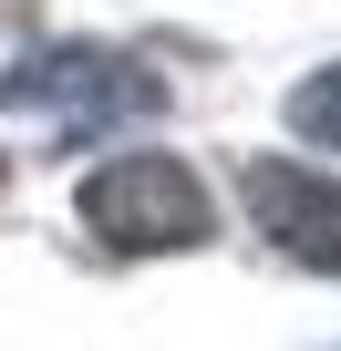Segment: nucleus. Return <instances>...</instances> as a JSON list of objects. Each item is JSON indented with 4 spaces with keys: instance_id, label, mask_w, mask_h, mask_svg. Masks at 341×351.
Listing matches in <instances>:
<instances>
[{
    "instance_id": "1",
    "label": "nucleus",
    "mask_w": 341,
    "mask_h": 351,
    "mask_svg": "<svg viewBox=\"0 0 341 351\" xmlns=\"http://www.w3.org/2000/svg\"><path fill=\"white\" fill-rule=\"evenodd\" d=\"M83 228L104 248H197L207 238V186L176 155H114L104 176H83Z\"/></svg>"
},
{
    "instance_id": "2",
    "label": "nucleus",
    "mask_w": 341,
    "mask_h": 351,
    "mask_svg": "<svg viewBox=\"0 0 341 351\" xmlns=\"http://www.w3.org/2000/svg\"><path fill=\"white\" fill-rule=\"evenodd\" d=\"M0 104L11 114H42V124H114V114H145L155 83L114 52H32L21 73H0Z\"/></svg>"
},
{
    "instance_id": "3",
    "label": "nucleus",
    "mask_w": 341,
    "mask_h": 351,
    "mask_svg": "<svg viewBox=\"0 0 341 351\" xmlns=\"http://www.w3.org/2000/svg\"><path fill=\"white\" fill-rule=\"evenodd\" d=\"M238 197H248V217H259V238L279 258L341 279V186H331V176H310L290 155H259V165H238Z\"/></svg>"
},
{
    "instance_id": "4",
    "label": "nucleus",
    "mask_w": 341,
    "mask_h": 351,
    "mask_svg": "<svg viewBox=\"0 0 341 351\" xmlns=\"http://www.w3.org/2000/svg\"><path fill=\"white\" fill-rule=\"evenodd\" d=\"M290 134H310V145L341 155V73H310V83L290 93Z\"/></svg>"
}]
</instances>
